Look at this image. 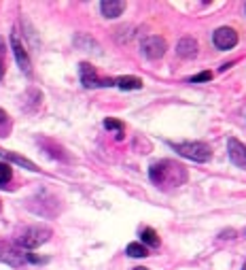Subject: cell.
I'll return each instance as SVG.
<instances>
[{"label": "cell", "instance_id": "e0dca14e", "mask_svg": "<svg viewBox=\"0 0 246 270\" xmlns=\"http://www.w3.org/2000/svg\"><path fill=\"white\" fill-rule=\"evenodd\" d=\"M104 128H107V130H117V132H121V130H123V124L117 122V119H107V122H104Z\"/></svg>", "mask_w": 246, "mask_h": 270}, {"label": "cell", "instance_id": "ffe728a7", "mask_svg": "<svg viewBox=\"0 0 246 270\" xmlns=\"http://www.w3.org/2000/svg\"><path fill=\"white\" fill-rule=\"evenodd\" d=\"M134 270H149V268H134Z\"/></svg>", "mask_w": 246, "mask_h": 270}, {"label": "cell", "instance_id": "30bf717a", "mask_svg": "<svg viewBox=\"0 0 246 270\" xmlns=\"http://www.w3.org/2000/svg\"><path fill=\"white\" fill-rule=\"evenodd\" d=\"M81 83H83L85 87H98L100 85V79L96 75V68H93L91 64H87V62L81 64Z\"/></svg>", "mask_w": 246, "mask_h": 270}, {"label": "cell", "instance_id": "7a4b0ae2", "mask_svg": "<svg viewBox=\"0 0 246 270\" xmlns=\"http://www.w3.org/2000/svg\"><path fill=\"white\" fill-rule=\"evenodd\" d=\"M172 147L177 149L183 158H189L193 162H208L213 158V149L206 143H174Z\"/></svg>", "mask_w": 246, "mask_h": 270}, {"label": "cell", "instance_id": "ac0fdd59", "mask_svg": "<svg viewBox=\"0 0 246 270\" xmlns=\"http://www.w3.org/2000/svg\"><path fill=\"white\" fill-rule=\"evenodd\" d=\"M7 117H9V115H7L3 109H0V124H7Z\"/></svg>", "mask_w": 246, "mask_h": 270}, {"label": "cell", "instance_id": "44dd1931", "mask_svg": "<svg viewBox=\"0 0 246 270\" xmlns=\"http://www.w3.org/2000/svg\"><path fill=\"white\" fill-rule=\"evenodd\" d=\"M242 270H246V262H244V266H242Z\"/></svg>", "mask_w": 246, "mask_h": 270}, {"label": "cell", "instance_id": "9a60e30c", "mask_svg": "<svg viewBox=\"0 0 246 270\" xmlns=\"http://www.w3.org/2000/svg\"><path fill=\"white\" fill-rule=\"evenodd\" d=\"M11 177H13V170H11L9 164L0 162V185H7L11 181Z\"/></svg>", "mask_w": 246, "mask_h": 270}, {"label": "cell", "instance_id": "5bb4252c", "mask_svg": "<svg viewBox=\"0 0 246 270\" xmlns=\"http://www.w3.org/2000/svg\"><path fill=\"white\" fill-rule=\"evenodd\" d=\"M125 251H127V255H132V257H147L149 255V251H147V247L143 243H130Z\"/></svg>", "mask_w": 246, "mask_h": 270}, {"label": "cell", "instance_id": "8992f818", "mask_svg": "<svg viewBox=\"0 0 246 270\" xmlns=\"http://www.w3.org/2000/svg\"><path fill=\"white\" fill-rule=\"evenodd\" d=\"M227 154L236 166L246 168V145L244 143H240L238 138H229L227 140Z\"/></svg>", "mask_w": 246, "mask_h": 270}, {"label": "cell", "instance_id": "3957f363", "mask_svg": "<svg viewBox=\"0 0 246 270\" xmlns=\"http://www.w3.org/2000/svg\"><path fill=\"white\" fill-rule=\"evenodd\" d=\"M181 174L185 172V168L181 166V164H174V162H168V160H163V162H155L153 166H151L149 174H151V181L157 183V185H163V183H168V177L170 174Z\"/></svg>", "mask_w": 246, "mask_h": 270}, {"label": "cell", "instance_id": "d6986e66", "mask_svg": "<svg viewBox=\"0 0 246 270\" xmlns=\"http://www.w3.org/2000/svg\"><path fill=\"white\" fill-rule=\"evenodd\" d=\"M3 75H5V64H3V60H0V79H3Z\"/></svg>", "mask_w": 246, "mask_h": 270}, {"label": "cell", "instance_id": "ba28073f", "mask_svg": "<svg viewBox=\"0 0 246 270\" xmlns=\"http://www.w3.org/2000/svg\"><path fill=\"white\" fill-rule=\"evenodd\" d=\"M100 11L107 19H115L125 11V3H119V0H104L100 5Z\"/></svg>", "mask_w": 246, "mask_h": 270}, {"label": "cell", "instance_id": "4fadbf2b", "mask_svg": "<svg viewBox=\"0 0 246 270\" xmlns=\"http://www.w3.org/2000/svg\"><path fill=\"white\" fill-rule=\"evenodd\" d=\"M140 236H143V243L149 245V247H157L159 245V236H157V232L153 228H145Z\"/></svg>", "mask_w": 246, "mask_h": 270}, {"label": "cell", "instance_id": "52a82bcc", "mask_svg": "<svg viewBox=\"0 0 246 270\" xmlns=\"http://www.w3.org/2000/svg\"><path fill=\"white\" fill-rule=\"evenodd\" d=\"M11 47H13V53H15V60L19 64V68L23 70V73H30V57H28L26 49H23V45L19 43L17 34H13V37H11Z\"/></svg>", "mask_w": 246, "mask_h": 270}, {"label": "cell", "instance_id": "7c38bea8", "mask_svg": "<svg viewBox=\"0 0 246 270\" xmlns=\"http://www.w3.org/2000/svg\"><path fill=\"white\" fill-rule=\"evenodd\" d=\"M115 85L121 87V89H140V87H143V79H138V77H119L115 81Z\"/></svg>", "mask_w": 246, "mask_h": 270}, {"label": "cell", "instance_id": "2e32d148", "mask_svg": "<svg viewBox=\"0 0 246 270\" xmlns=\"http://www.w3.org/2000/svg\"><path fill=\"white\" fill-rule=\"evenodd\" d=\"M210 79H213V73H210V70H204V73L191 77L189 83H204V81H210Z\"/></svg>", "mask_w": 246, "mask_h": 270}, {"label": "cell", "instance_id": "5b68a950", "mask_svg": "<svg viewBox=\"0 0 246 270\" xmlns=\"http://www.w3.org/2000/svg\"><path fill=\"white\" fill-rule=\"evenodd\" d=\"M213 43L217 45V49H233L238 45V34L233 28H219L213 34Z\"/></svg>", "mask_w": 246, "mask_h": 270}, {"label": "cell", "instance_id": "277c9868", "mask_svg": "<svg viewBox=\"0 0 246 270\" xmlns=\"http://www.w3.org/2000/svg\"><path fill=\"white\" fill-rule=\"evenodd\" d=\"M168 45L161 37H147L143 41V53L149 57V60H159V57L166 53Z\"/></svg>", "mask_w": 246, "mask_h": 270}, {"label": "cell", "instance_id": "8fae6325", "mask_svg": "<svg viewBox=\"0 0 246 270\" xmlns=\"http://www.w3.org/2000/svg\"><path fill=\"white\" fill-rule=\"evenodd\" d=\"M0 158H5V160L13 162V164H19V166L28 168V170H34V172H39V166H37V164H34V162H30V160H26V158H21V156H17V154H13V151L0 149Z\"/></svg>", "mask_w": 246, "mask_h": 270}, {"label": "cell", "instance_id": "9c48e42d", "mask_svg": "<svg viewBox=\"0 0 246 270\" xmlns=\"http://www.w3.org/2000/svg\"><path fill=\"white\" fill-rule=\"evenodd\" d=\"M177 53L181 57H185V60H191V57H195L197 55V43H195V39H191V37L181 39L179 45H177Z\"/></svg>", "mask_w": 246, "mask_h": 270}, {"label": "cell", "instance_id": "6da1fadb", "mask_svg": "<svg viewBox=\"0 0 246 270\" xmlns=\"http://www.w3.org/2000/svg\"><path fill=\"white\" fill-rule=\"evenodd\" d=\"M51 236V230L45 228V226H34V228H28L21 232V236L17 238V245L23 249H37L41 247L43 243H47Z\"/></svg>", "mask_w": 246, "mask_h": 270}]
</instances>
